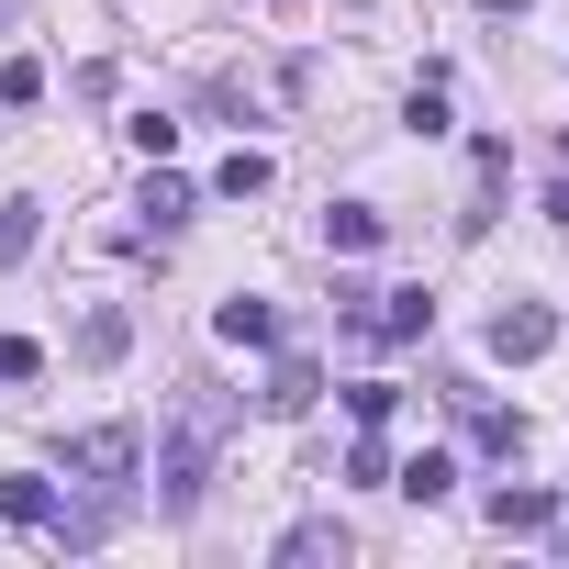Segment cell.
I'll return each mask as SVG.
<instances>
[{"label": "cell", "instance_id": "2", "mask_svg": "<svg viewBox=\"0 0 569 569\" xmlns=\"http://www.w3.org/2000/svg\"><path fill=\"white\" fill-rule=\"evenodd\" d=\"M68 469L101 480V491H123V480L146 469V436H134V425H90V436H68Z\"/></svg>", "mask_w": 569, "mask_h": 569}, {"label": "cell", "instance_id": "3", "mask_svg": "<svg viewBox=\"0 0 569 569\" xmlns=\"http://www.w3.org/2000/svg\"><path fill=\"white\" fill-rule=\"evenodd\" d=\"M358 336H369V347H425V336H436V291H380Z\"/></svg>", "mask_w": 569, "mask_h": 569}, {"label": "cell", "instance_id": "12", "mask_svg": "<svg viewBox=\"0 0 569 569\" xmlns=\"http://www.w3.org/2000/svg\"><path fill=\"white\" fill-rule=\"evenodd\" d=\"M491 223H502V146H480V190H469L458 234H491Z\"/></svg>", "mask_w": 569, "mask_h": 569}, {"label": "cell", "instance_id": "10", "mask_svg": "<svg viewBox=\"0 0 569 569\" xmlns=\"http://www.w3.org/2000/svg\"><path fill=\"white\" fill-rule=\"evenodd\" d=\"M34 234H46V201H0V279L34 257Z\"/></svg>", "mask_w": 569, "mask_h": 569}, {"label": "cell", "instance_id": "22", "mask_svg": "<svg viewBox=\"0 0 569 569\" xmlns=\"http://www.w3.org/2000/svg\"><path fill=\"white\" fill-rule=\"evenodd\" d=\"M347 480H391V447H380V425H369V436L347 447Z\"/></svg>", "mask_w": 569, "mask_h": 569}, {"label": "cell", "instance_id": "21", "mask_svg": "<svg viewBox=\"0 0 569 569\" xmlns=\"http://www.w3.org/2000/svg\"><path fill=\"white\" fill-rule=\"evenodd\" d=\"M391 402H402L391 380H358V391H347V413H358V425H391Z\"/></svg>", "mask_w": 569, "mask_h": 569}, {"label": "cell", "instance_id": "7", "mask_svg": "<svg viewBox=\"0 0 569 569\" xmlns=\"http://www.w3.org/2000/svg\"><path fill=\"white\" fill-rule=\"evenodd\" d=\"M212 336H223V347H279V313H268L257 291H234V302H212Z\"/></svg>", "mask_w": 569, "mask_h": 569}, {"label": "cell", "instance_id": "4", "mask_svg": "<svg viewBox=\"0 0 569 569\" xmlns=\"http://www.w3.org/2000/svg\"><path fill=\"white\" fill-rule=\"evenodd\" d=\"M547 347H558V313H547V302H502V313H491V358H502V369H525V358H547Z\"/></svg>", "mask_w": 569, "mask_h": 569}, {"label": "cell", "instance_id": "8", "mask_svg": "<svg viewBox=\"0 0 569 569\" xmlns=\"http://www.w3.org/2000/svg\"><path fill=\"white\" fill-rule=\"evenodd\" d=\"M380 234H391V212H369V201H336V212H325V246H336V257H369Z\"/></svg>", "mask_w": 569, "mask_h": 569}, {"label": "cell", "instance_id": "13", "mask_svg": "<svg viewBox=\"0 0 569 569\" xmlns=\"http://www.w3.org/2000/svg\"><path fill=\"white\" fill-rule=\"evenodd\" d=\"M458 402H469V436H480L491 458H525V425H513L502 402H480V391H458Z\"/></svg>", "mask_w": 569, "mask_h": 569}, {"label": "cell", "instance_id": "11", "mask_svg": "<svg viewBox=\"0 0 569 569\" xmlns=\"http://www.w3.org/2000/svg\"><path fill=\"white\" fill-rule=\"evenodd\" d=\"M0 513L46 536V525H57V480H34V469H23V480H0Z\"/></svg>", "mask_w": 569, "mask_h": 569}, {"label": "cell", "instance_id": "14", "mask_svg": "<svg viewBox=\"0 0 569 569\" xmlns=\"http://www.w3.org/2000/svg\"><path fill=\"white\" fill-rule=\"evenodd\" d=\"M268 179H279V168H268V157H257V146H234V157H223V168H212V190H223V201H257V190H268Z\"/></svg>", "mask_w": 569, "mask_h": 569}, {"label": "cell", "instance_id": "15", "mask_svg": "<svg viewBox=\"0 0 569 569\" xmlns=\"http://www.w3.org/2000/svg\"><path fill=\"white\" fill-rule=\"evenodd\" d=\"M123 347H134V325H123V313H112V302H101V313H90V325H79V358H90V369H112V358H123Z\"/></svg>", "mask_w": 569, "mask_h": 569}, {"label": "cell", "instance_id": "23", "mask_svg": "<svg viewBox=\"0 0 569 569\" xmlns=\"http://www.w3.org/2000/svg\"><path fill=\"white\" fill-rule=\"evenodd\" d=\"M34 369H46V347H34V336H0V380H34Z\"/></svg>", "mask_w": 569, "mask_h": 569}, {"label": "cell", "instance_id": "5", "mask_svg": "<svg viewBox=\"0 0 569 569\" xmlns=\"http://www.w3.org/2000/svg\"><path fill=\"white\" fill-rule=\"evenodd\" d=\"M347 558H358V536H347L336 513H313V525L279 536V569H347Z\"/></svg>", "mask_w": 569, "mask_h": 569}, {"label": "cell", "instance_id": "25", "mask_svg": "<svg viewBox=\"0 0 569 569\" xmlns=\"http://www.w3.org/2000/svg\"><path fill=\"white\" fill-rule=\"evenodd\" d=\"M480 12H525V0H480Z\"/></svg>", "mask_w": 569, "mask_h": 569}, {"label": "cell", "instance_id": "27", "mask_svg": "<svg viewBox=\"0 0 569 569\" xmlns=\"http://www.w3.org/2000/svg\"><path fill=\"white\" fill-rule=\"evenodd\" d=\"M257 12H279V0H257Z\"/></svg>", "mask_w": 569, "mask_h": 569}, {"label": "cell", "instance_id": "26", "mask_svg": "<svg viewBox=\"0 0 569 569\" xmlns=\"http://www.w3.org/2000/svg\"><path fill=\"white\" fill-rule=\"evenodd\" d=\"M558 558H569V525H558Z\"/></svg>", "mask_w": 569, "mask_h": 569}, {"label": "cell", "instance_id": "6", "mask_svg": "<svg viewBox=\"0 0 569 569\" xmlns=\"http://www.w3.org/2000/svg\"><path fill=\"white\" fill-rule=\"evenodd\" d=\"M491 525H502V536H547V525H558V491H547V480H502V491H491Z\"/></svg>", "mask_w": 569, "mask_h": 569}, {"label": "cell", "instance_id": "19", "mask_svg": "<svg viewBox=\"0 0 569 569\" xmlns=\"http://www.w3.org/2000/svg\"><path fill=\"white\" fill-rule=\"evenodd\" d=\"M402 123H413V134H447V79H425V90L402 101Z\"/></svg>", "mask_w": 569, "mask_h": 569}, {"label": "cell", "instance_id": "20", "mask_svg": "<svg viewBox=\"0 0 569 569\" xmlns=\"http://www.w3.org/2000/svg\"><path fill=\"white\" fill-rule=\"evenodd\" d=\"M123 146H134V157H168V146H179V123H168V112H134V123H123Z\"/></svg>", "mask_w": 569, "mask_h": 569}, {"label": "cell", "instance_id": "16", "mask_svg": "<svg viewBox=\"0 0 569 569\" xmlns=\"http://www.w3.org/2000/svg\"><path fill=\"white\" fill-rule=\"evenodd\" d=\"M447 480H458V458H447V447H425V458H413L391 491H413V502H447Z\"/></svg>", "mask_w": 569, "mask_h": 569}, {"label": "cell", "instance_id": "9", "mask_svg": "<svg viewBox=\"0 0 569 569\" xmlns=\"http://www.w3.org/2000/svg\"><path fill=\"white\" fill-rule=\"evenodd\" d=\"M313 391H325V369H313V358H279L257 402H268V413H313Z\"/></svg>", "mask_w": 569, "mask_h": 569}, {"label": "cell", "instance_id": "18", "mask_svg": "<svg viewBox=\"0 0 569 569\" xmlns=\"http://www.w3.org/2000/svg\"><path fill=\"white\" fill-rule=\"evenodd\" d=\"M0 101H12V112L46 101V57H0Z\"/></svg>", "mask_w": 569, "mask_h": 569}, {"label": "cell", "instance_id": "24", "mask_svg": "<svg viewBox=\"0 0 569 569\" xmlns=\"http://www.w3.org/2000/svg\"><path fill=\"white\" fill-rule=\"evenodd\" d=\"M547 223H569V179H558V190H547Z\"/></svg>", "mask_w": 569, "mask_h": 569}, {"label": "cell", "instance_id": "1", "mask_svg": "<svg viewBox=\"0 0 569 569\" xmlns=\"http://www.w3.org/2000/svg\"><path fill=\"white\" fill-rule=\"evenodd\" d=\"M223 436H234V391L179 380V402H168V425H157V513H168V525L201 513V480H212V447H223Z\"/></svg>", "mask_w": 569, "mask_h": 569}, {"label": "cell", "instance_id": "17", "mask_svg": "<svg viewBox=\"0 0 569 569\" xmlns=\"http://www.w3.org/2000/svg\"><path fill=\"white\" fill-rule=\"evenodd\" d=\"M190 201H201V190H190V179H168V168H157V179H146V212H157V234H168V223H190Z\"/></svg>", "mask_w": 569, "mask_h": 569}]
</instances>
